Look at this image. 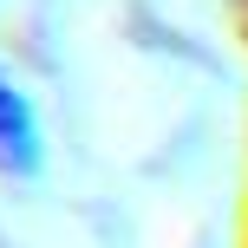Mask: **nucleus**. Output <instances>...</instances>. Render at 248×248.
I'll list each match as a JSON object with an SVG mask.
<instances>
[{
	"instance_id": "obj_1",
	"label": "nucleus",
	"mask_w": 248,
	"mask_h": 248,
	"mask_svg": "<svg viewBox=\"0 0 248 248\" xmlns=\"http://www.w3.org/2000/svg\"><path fill=\"white\" fill-rule=\"evenodd\" d=\"M0 163L7 170H33L39 163V118H33V105L13 85L7 65H0Z\"/></svg>"
}]
</instances>
